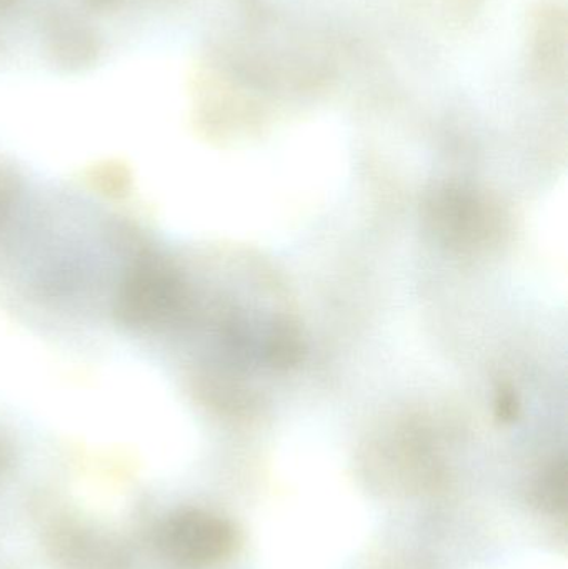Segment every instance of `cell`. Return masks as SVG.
Here are the masks:
<instances>
[{
    "instance_id": "6da1fadb",
    "label": "cell",
    "mask_w": 568,
    "mask_h": 569,
    "mask_svg": "<svg viewBox=\"0 0 568 569\" xmlns=\"http://www.w3.org/2000/svg\"><path fill=\"white\" fill-rule=\"evenodd\" d=\"M159 545L163 555L180 567H210L232 553L236 531L216 515L180 511L160 528Z\"/></svg>"
},
{
    "instance_id": "7a4b0ae2",
    "label": "cell",
    "mask_w": 568,
    "mask_h": 569,
    "mask_svg": "<svg viewBox=\"0 0 568 569\" xmlns=\"http://www.w3.org/2000/svg\"><path fill=\"white\" fill-rule=\"evenodd\" d=\"M537 500H539L540 507L552 511V513L566 510V465H554V467L540 478L539 487H537Z\"/></svg>"
}]
</instances>
